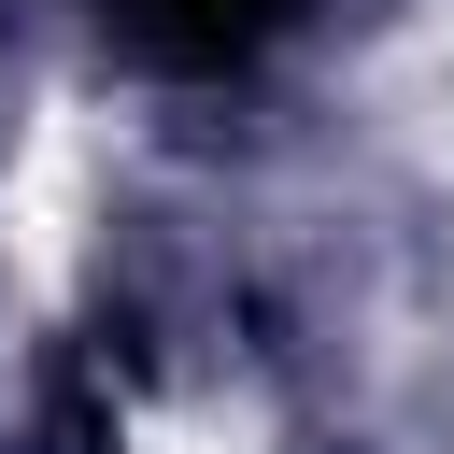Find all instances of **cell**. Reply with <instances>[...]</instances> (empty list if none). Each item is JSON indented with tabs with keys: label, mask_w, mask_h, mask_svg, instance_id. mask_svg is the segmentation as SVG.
I'll return each mask as SVG.
<instances>
[{
	"label": "cell",
	"mask_w": 454,
	"mask_h": 454,
	"mask_svg": "<svg viewBox=\"0 0 454 454\" xmlns=\"http://www.w3.org/2000/svg\"><path fill=\"white\" fill-rule=\"evenodd\" d=\"M284 14H298V0H114V28H128L156 71H227V57H255Z\"/></svg>",
	"instance_id": "cell-1"
}]
</instances>
